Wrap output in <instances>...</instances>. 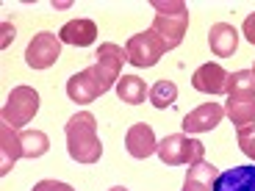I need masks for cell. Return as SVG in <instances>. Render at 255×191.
<instances>
[{"mask_svg": "<svg viewBox=\"0 0 255 191\" xmlns=\"http://www.w3.org/2000/svg\"><path fill=\"white\" fill-rule=\"evenodd\" d=\"M125 147L128 153L133 155V158L144 161L158 150V141H155V133L153 127L147 125V122H136V125L128 127V136H125Z\"/></svg>", "mask_w": 255, "mask_h": 191, "instance_id": "9c48e42d", "label": "cell"}, {"mask_svg": "<svg viewBox=\"0 0 255 191\" xmlns=\"http://www.w3.org/2000/svg\"><path fill=\"white\" fill-rule=\"evenodd\" d=\"M95 58L97 61L92 64L89 70H92V75H95L100 92L106 95V92H109L111 86H117V81L122 78L120 72H122V64L128 61V53L122 50L120 45H114V42H103V45L97 47Z\"/></svg>", "mask_w": 255, "mask_h": 191, "instance_id": "277c9868", "label": "cell"}, {"mask_svg": "<svg viewBox=\"0 0 255 191\" xmlns=\"http://www.w3.org/2000/svg\"><path fill=\"white\" fill-rule=\"evenodd\" d=\"M109 191H128L125 186H114V189H109Z\"/></svg>", "mask_w": 255, "mask_h": 191, "instance_id": "d4e9b609", "label": "cell"}, {"mask_svg": "<svg viewBox=\"0 0 255 191\" xmlns=\"http://www.w3.org/2000/svg\"><path fill=\"white\" fill-rule=\"evenodd\" d=\"M19 144H22V158H42L50 150V139L42 130H22Z\"/></svg>", "mask_w": 255, "mask_h": 191, "instance_id": "d6986e66", "label": "cell"}, {"mask_svg": "<svg viewBox=\"0 0 255 191\" xmlns=\"http://www.w3.org/2000/svg\"><path fill=\"white\" fill-rule=\"evenodd\" d=\"M33 191H75V189L67 186V183H58V180H39V183L33 186Z\"/></svg>", "mask_w": 255, "mask_h": 191, "instance_id": "603a6c76", "label": "cell"}, {"mask_svg": "<svg viewBox=\"0 0 255 191\" xmlns=\"http://www.w3.org/2000/svg\"><path fill=\"white\" fill-rule=\"evenodd\" d=\"M253 72H255V67H253Z\"/></svg>", "mask_w": 255, "mask_h": 191, "instance_id": "484cf974", "label": "cell"}, {"mask_svg": "<svg viewBox=\"0 0 255 191\" xmlns=\"http://www.w3.org/2000/svg\"><path fill=\"white\" fill-rule=\"evenodd\" d=\"M208 45H211V53H214V56L230 58L239 50V31L230 25V22H217V25H211V31H208Z\"/></svg>", "mask_w": 255, "mask_h": 191, "instance_id": "5bb4252c", "label": "cell"}, {"mask_svg": "<svg viewBox=\"0 0 255 191\" xmlns=\"http://www.w3.org/2000/svg\"><path fill=\"white\" fill-rule=\"evenodd\" d=\"M242 31H244V36H247L250 45H255V14H247V19H244Z\"/></svg>", "mask_w": 255, "mask_h": 191, "instance_id": "cb8c5ba5", "label": "cell"}, {"mask_svg": "<svg viewBox=\"0 0 255 191\" xmlns=\"http://www.w3.org/2000/svg\"><path fill=\"white\" fill-rule=\"evenodd\" d=\"M22 158V144H19V133H14L11 125H0V175H8Z\"/></svg>", "mask_w": 255, "mask_h": 191, "instance_id": "2e32d148", "label": "cell"}, {"mask_svg": "<svg viewBox=\"0 0 255 191\" xmlns=\"http://www.w3.org/2000/svg\"><path fill=\"white\" fill-rule=\"evenodd\" d=\"M64 133H67V153L72 161H78V164H97L100 161L103 144L97 139V119L89 111L70 116Z\"/></svg>", "mask_w": 255, "mask_h": 191, "instance_id": "6da1fadb", "label": "cell"}, {"mask_svg": "<svg viewBox=\"0 0 255 191\" xmlns=\"http://www.w3.org/2000/svg\"><path fill=\"white\" fill-rule=\"evenodd\" d=\"M39 111V95L36 89L31 86H17L11 89L6 105H3V125H11V127H22L33 119V114Z\"/></svg>", "mask_w": 255, "mask_h": 191, "instance_id": "5b68a950", "label": "cell"}, {"mask_svg": "<svg viewBox=\"0 0 255 191\" xmlns=\"http://www.w3.org/2000/svg\"><path fill=\"white\" fill-rule=\"evenodd\" d=\"M67 95H70L72 102H78V105H86V102H95L97 97L103 95V92H100V86H97L92 70L86 67V70H81L78 75H72L70 81H67Z\"/></svg>", "mask_w": 255, "mask_h": 191, "instance_id": "4fadbf2b", "label": "cell"}, {"mask_svg": "<svg viewBox=\"0 0 255 191\" xmlns=\"http://www.w3.org/2000/svg\"><path fill=\"white\" fill-rule=\"evenodd\" d=\"M58 39L64 45H72V47H89L97 39V25L92 19H70L58 31Z\"/></svg>", "mask_w": 255, "mask_h": 191, "instance_id": "9a60e30c", "label": "cell"}, {"mask_svg": "<svg viewBox=\"0 0 255 191\" xmlns=\"http://www.w3.org/2000/svg\"><path fill=\"white\" fill-rule=\"evenodd\" d=\"M114 89L120 95V100L128 102V105H139V102H144V97H150V89L139 75H122Z\"/></svg>", "mask_w": 255, "mask_h": 191, "instance_id": "ac0fdd59", "label": "cell"}, {"mask_svg": "<svg viewBox=\"0 0 255 191\" xmlns=\"http://www.w3.org/2000/svg\"><path fill=\"white\" fill-rule=\"evenodd\" d=\"M225 108L219 102H203L200 108H194L191 114L183 116V133H205L222 122Z\"/></svg>", "mask_w": 255, "mask_h": 191, "instance_id": "ba28073f", "label": "cell"}, {"mask_svg": "<svg viewBox=\"0 0 255 191\" xmlns=\"http://www.w3.org/2000/svg\"><path fill=\"white\" fill-rule=\"evenodd\" d=\"M61 45L64 42L56 33H50V31L36 33V36L31 39L28 50H25L28 67H31V70H47V67H53V64L58 61V56H61Z\"/></svg>", "mask_w": 255, "mask_h": 191, "instance_id": "52a82bcc", "label": "cell"}, {"mask_svg": "<svg viewBox=\"0 0 255 191\" xmlns=\"http://www.w3.org/2000/svg\"><path fill=\"white\" fill-rule=\"evenodd\" d=\"M217 178H219L217 166L208 164V161H200V164L189 166L186 180H183V191H214Z\"/></svg>", "mask_w": 255, "mask_h": 191, "instance_id": "e0dca14e", "label": "cell"}, {"mask_svg": "<svg viewBox=\"0 0 255 191\" xmlns=\"http://www.w3.org/2000/svg\"><path fill=\"white\" fill-rule=\"evenodd\" d=\"M214 191H255V164L233 166L228 172H219Z\"/></svg>", "mask_w": 255, "mask_h": 191, "instance_id": "8fae6325", "label": "cell"}, {"mask_svg": "<svg viewBox=\"0 0 255 191\" xmlns=\"http://www.w3.org/2000/svg\"><path fill=\"white\" fill-rule=\"evenodd\" d=\"M153 11L155 36L164 42L166 50H175L183 42L186 28H189V6L183 0H153Z\"/></svg>", "mask_w": 255, "mask_h": 191, "instance_id": "7a4b0ae2", "label": "cell"}, {"mask_svg": "<svg viewBox=\"0 0 255 191\" xmlns=\"http://www.w3.org/2000/svg\"><path fill=\"white\" fill-rule=\"evenodd\" d=\"M239 147L247 158L255 161V125H247V127H239Z\"/></svg>", "mask_w": 255, "mask_h": 191, "instance_id": "7402d4cb", "label": "cell"}, {"mask_svg": "<svg viewBox=\"0 0 255 191\" xmlns=\"http://www.w3.org/2000/svg\"><path fill=\"white\" fill-rule=\"evenodd\" d=\"M225 114L236 127H247L255 122V92H242V95H228Z\"/></svg>", "mask_w": 255, "mask_h": 191, "instance_id": "7c38bea8", "label": "cell"}, {"mask_svg": "<svg viewBox=\"0 0 255 191\" xmlns=\"http://www.w3.org/2000/svg\"><path fill=\"white\" fill-rule=\"evenodd\" d=\"M158 158L164 161L166 166H180V164H200L205 155V144L197 139H189L186 133H172V136H164L158 141Z\"/></svg>", "mask_w": 255, "mask_h": 191, "instance_id": "3957f363", "label": "cell"}, {"mask_svg": "<svg viewBox=\"0 0 255 191\" xmlns=\"http://www.w3.org/2000/svg\"><path fill=\"white\" fill-rule=\"evenodd\" d=\"M242 92H255V72L239 70L228 75V95H242Z\"/></svg>", "mask_w": 255, "mask_h": 191, "instance_id": "44dd1931", "label": "cell"}, {"mask_svg": "<svg viewBox=\"0 0 255 191\" xmlns=\"http://www.w3.org/2000/svg\"><path fill=\"white\" fill-rule=\"evenodd\" d=\"M125 53H128V61L139 67V70H147V67H155L158 58L166 53L164 42L155 36V31H141V33H133V36L128 39L125 45Z\"/></svg>", "mask_w": 255, "mask_h": 191, "instance_id": "8992f818", "label": "cell"}, {"mask_svg": "<svg viewBox=\"0 0 255 191\" xmlns=\"http://www.w3.org/2000/svg\"><path fill=\"white\" fill-rule=\"evenodd\" d=\"M175 97H178V86L172 81H158L150 89V102H153L155 108H169L175 102Z\"/></svg>", "mask_w": 255, "mask_h": 191, "instance_id": "ffe728a7", "label": "cell"}, {"mask_svg": "<svg viewBox=\"0 0 255 191\" xmlns=\"http://www.w3.org/2000/svg\"><path fill=\"white\" fill-rule=\"evenodd\" d=\"M191 86L203 95H228V72L219 64L208 61L191 75Z\"/></svg>", "mask_w": 255, "mask_h": 191, "instance_id": "30bf717a", "label": "cell"}]
</instances>
